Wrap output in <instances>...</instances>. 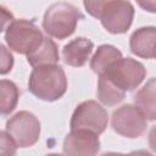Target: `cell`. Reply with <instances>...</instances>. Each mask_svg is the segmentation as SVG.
<instances>
[{
    "mask_svg": "<svg viewBox=\"0 0 156 156\" xmlns=\"http://www.w3.org/2000/svg\"><path fill=\"white\" fill-rule=\"evenodd\" d=\"M28 88L34 96L45 101H55L67 89L65 71L56 63L34 67L28 80Z\"/></svg>",
    "mask_w": 156,
    "mask_h": 156,
    "instance_id": "obj_1",
    "label": "cell"
},
{
    "mask_svg": "<svg viewBox=\"0 0 156 156\" xmlns=\"http://www.w3.org/2000/svg\"><path fill=\"white\" fill-rule=\"evenodd\" d=\"M80 18L82 13L76 6L66 1H58L49 6L45 11L43 28L50 37L65 39L73 34Z\"/></svg>",
    "mask_w": 156,
    "mask_h": 156,
    "instance_id": "obj_2",
    "label": "cell"
},
{
    "mask_svg": "<svg viewBox=\"0 0 156 156\" xmlns=\"http://www.w3.org/2000/svg\"><path fill=\"white\" fill-rule=\"evenodd\" d=\"M5 39L10 49L18 54L28 55L43 43L44 35L33 22L13 20L6 29Z\"/></svg>",
    "mask_w": 156,
    "mask_h": 156,
    "instance_id": "obj_3",
    "label": "cell"
},
{
    "mask_svg": "<svg viewBox=\"0 0 156 156\" xmlns=\"http://www.w3.org/2000/svg\"><path fill=\"white\" fill-rule=\"evenodd\" d=\"M101 76V74H100ZM106 78H108L115 85H117L123 91H130L140 85L146 76V69L136 60L133 58H118L115 61L105 73H102Z\"/></svg>",
    "mask_w": 156,
    "mask_h": 156,
    "instance_id": "obj_4",
    "label": "cell"
},
{
    "mask_svg": "<svg viewBox=\"0 0 156 156\" xmlns=\"http://www.w3.org/2000/svg\"><path fill=\"white\" fill-rule=\"evenodd\" d=\"M6 132L20 147H28L39 139L40 122L32 112L20 111L7 121Z\"/></svg>",
    "mask_w": 156,
    "mask_h": 156,
    "instance_id": "obj_5",
    "label": "cell"
},
{
    "mask_svg": "<svg viewBox=\"0 0 156 156\" xmlns=\"http://www.w3.org/2000/svg\"><path fill=\"white\" fill-rule=\"evenodd\" d=\"M108 123L106 110L94 100H88L79 104L71 118V129L83 128L96 134L105 132Z\"/></svg>",
    "mask_w": 156,
    "mask_h": 156,
    "instance_id": "obj_6",
    "label": "cell"
},
{
    "mask_svg": "<svg viewBox=\"0 0 156 156\" xmlns=\"http://www.w3.org/2000/svg\"><path fill=\"white\" fill-rule=\"evenodd\" d=\"M111 124L113 130L122 136L139 138L146 130V117L136 106L123 105L113 112Z\"/></svg>",
    "mask_w": 156,
    "mask_h": 156,
    "instance_id": "obj_7",
    "label": "cell"
},
{
    "mask_svg": "<svg viewBox=\"0 0 156 156\" xmlns=\"http://www.w3.org/2000/svg\"><path fill=\"white\" fill-rule=\"evenodd\" d=\"M133 17L134 7L128 0H115L104 10L100 21L107 32L121 34L129 29Z\"/></svg>",
    "mask_w": 156,
    "mask_h": 156,
    "instance_id": "obj_8",
    "label": "cell"
},
{
    "mask_svg": "<svg viewBox=\"0 0 156 156\" xmlns=\"http://www.w3.org/2000/svg\"><path fill=\"white\" fill-rule=\"evenodd\" d=\"M99 134L83 128L71 129L63 141V152L71 156H91L100 149Z\"/></svg>",
    "mask_w": 156,
    "mask_h": 156,
    "instance_id": "obj_9",
    "label": "cell"
},
{
    "mask_svg": "<svg viewBox=\"0 0 156 156\" xmlns=\"http://www.w3.org/2000/svg\"><path fill=\"white\" fill-rule=\"evenodd\" d=\"M130 51L143 58L156 57V27H141L129 39Z\"/></svg>",
    "mask_w": 156,
    "mask_h": 156,
    "instance_id": "obj_10",
    "label": "cell"
},
{
    "mask_svg": "<svg viewBox=\"0 0 156 156\" xmlns=\"http://www.w3.org/2000/svg\"><path fill=\"white\" fill-rule=\"evenodd\" d=\"M94 49L93 41L87 38H77L63 46V61L72 67H82L90 57Z\"/></svg>",
    "mask_w": 156,
    "mask_h": 156,
    "instance_id": "obj_11",
    "label": "cell"
},
{
    "mask_svg": "<svg viewBox=\"0 0 156 156\" xmlns=\"http://www.w3.org/2000/svg\"><path fill=\"white\" fill-rule=\"evenodd\" d=\"M135 106L143 112L146 119H156V78L149 79L134 96Z\"/></svg>",
    "mask_w": 156,
    "mask_h": 156,
    "instance_id": "obj_12",
    "label": "cell"
},
{
    "mask_svg": "<svg viewBox=\"0 0 156 156\" xmlns=\"http://www.w3.org/2000/svg\"><path fill=\"white\" fill-rule=\"evenodd\" d=\"M27 60L30 66L38 67L43 65H55L58 61V50L55 41L48 37H44L43 43L30 54L27 55Z\"/></svg>",
    "mask_w": 156,
    "mask_h": 156,
    "instance_id": "obj_13",
    "label": "cell"
},
{
    "mask_svg": "<svg viewBox=\"0 0 156 156\" xmlns=\"http://www.w3.org/2000/svg\"><path fill=\"white\" fill-rule=\"evenodd\" d=\"M122 57V52L112 46V45H101L98 48L96 52L91 57L90 62V68L96 73V74H102L106 72V69L118 58Z\"/></svg>",
    "mask_w": 156,
    "mask_h": 156,
    "instance_id": "obj_14",
    "label": "cell"
},
{
    "mask_svg": "<svg viewBox=\"0 0 156 156\" xmlns=\"http://www.w3.org/2000/svg\"><path fill=\"white\" fill-rule=\"evenodd\" d=\"M124 94L126 91L115 85L108 78L102 74L100 76L98 83V98L104 105L115 106L119 104L124 99Z\"/></svg>",
    "mask_w": 156,
    "mask_h": 156,
    "instance_id": "obj_15",
    "label": "cell"
},
{
    "mask_svg": "<svg viewBox=\"0 0 156 156\" xmlns=\"http://www.w3.org/2000/svg\"><path fill=\"white\" fill-rule=\"evenodd\" d=\"M18 96L20 91L13 82L7 79L0 82V110L2 115H9L15 110Z\"/></svg>",
    "mask_w": 156,
    "mask_h": 156,
    "instance_id": "obj_16",
    "label": "cell"
},
{
    "mask_svg": "<svg viewBox=\"0 0 156 156\" xmlns=\"http://www.w3.org/2000/svg\"><path fill=\"white\" fill-rule=\"evenodd\" d=\"M115 0H83L84 2V7L88 11L89 15H91L93 17L100 18L104 10Z\"/></svg>",
    "mask_w": 156,
    "mask_h": 156,
    "instance_id": "obj_17",
    "label": "cell"
},
{
    "mask_svg": "<svg viewBox=\"0 0 156 156\" xmlns=\"http://www.w3.org/2000/svg\"><path fill=\"white\" fill-rule=\"evenodd\" d=\"M18 145L12 139L7 132H1L0 134V155L1 156H12L16 154V147Z\"/></svg>",
    "mask_w": 156,
    "mask_h": 156,
    "instance_id": "obj_18",
    "label": "cell"
},
{
    "mask_svg": "<svg viewBox=\"0 0 156 156\" xmlns=\"http://www.w3.org/2000/svg\"><path fill=\"white\" fill-rule=\"evenodd\" d=\"M1 68H0V72L1 74H5L7 73L9 71H11L12 68V65H13V57L12 55L6 50V48L4 45H1Z\"/></svg>",
    "mask_w": 156,
    "mask_h": 156,
    "instance_id": "obj_19",
    "label": "cell"
},
{
    "mask_svg": "<svg viewBox=\"0 0 156 156\" xmlns=\"http://www.w3.org/2000/svg\"><path fill=\"white\" fill-rule=\"evenodd\" d=\"M136 4L149 12H156V0H135Z\"/></svg>",
    "mask_w": 156,
    "mask_h": 156,
    "instance_id": "obj_20",
    "label": "cell"
},
{
    "mask_svg": "<svg viewBox=\"0 0 156 156\" xmlns=\"http://www.w3.org/2000/svg\"><path fill=\"white\" fill-rule=\"evenodd\" d=\"M149 145H150L151 150L156 152V126H154L150 129V133H149Z\"/></svg>",
    "mask_w": 156,
    "mask_h": 156,
    "instance_id": "obj_21",
    "label": "cell"
}]
</instances>
